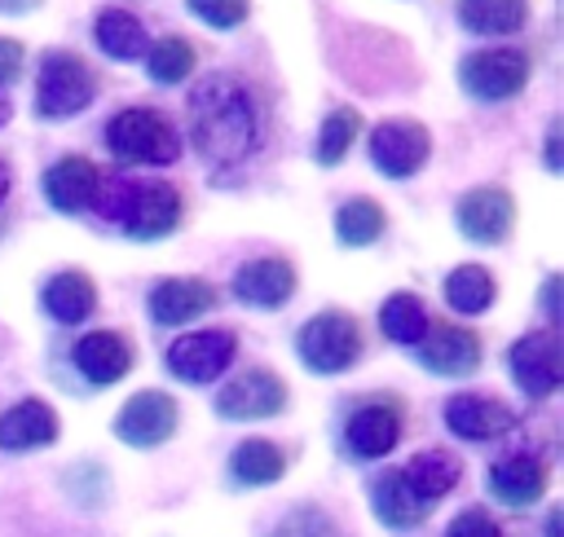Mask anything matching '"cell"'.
Returning <instances> with one entry per match:
<instances>
[{"label":"cell","instance_id":"cell-9","mask_svg":"<svg viewBox=\"0 0 564 537\" xmlns=\"http://www.w3.org/2000/svg\"><path fill=\"white\" fill-rule=\"evenodd\" d=\"M119 224L137 242L167 238L181 224V194L167 180H141V185L132 180V198H128V211H123Z\"/></svg>","mask_w":564,"mask_h":537},{"label":"cell","instance_id":"cell-41","mask_svg":"<svg viewBox=\"0 0 564 537\" xmlns=\"http://www.w3.org/2000/svg\"><path fill=\"white\" fill-rule=\"evenodd\" d=\"M9 114H13V101H9V97H4V88H0V128L9 123Z\"/></svg>","mask_w":564,"mask_h":537},{"label":"cell","instance_id":"cell-4","mask_svg":"<svg viewBox=\"0 0 564 537\" xmlns=\"http://www.w3.org/2000/svg\"><path fill=\"white\" fill-rule=\"evenodd\" d=\"M295 348H300V361L308 370L339 374V370H348L361 357V330H357V321L348 313H335L330 308V313H317V317L304 321Z\"/></svg>","mask_w":564,"mask_h":537},{"label":"cell","instance_id":"cell-33","mask_svg":"<svg viewBox=\"0 0 564 537\" xmlns=\"http://www.w3.org/2000/svg\"><path fill=\"white\" fill-rule=\"evenodd\" d=\"M185 4H189L194 18H203L216 31H234L251 9V0H185Z\"/></svg>","mask_w":564,"mask_h":537},{"label":"cell","instance_id":"cell-8","mask_svg":"<svg viewBox=\"0 0 564 537\" xmlns=\"http://www.w3.org/2000/svg\"><path fill=\"white\" fill-rule=\"evenodd\" d=\"M511 379L529 396H551L564 379V357H560V335L555 330H533L511 343Z\"/></svg>","mask_w":564,"mask_h":537},{"label":"cell","instance_id":"cell-18","mask_svg":"<svg viewBox=\"0 0 564 537\" xmlns=\"http://www.w3.org/2000/svg\"><path fill=\"white\" fill-rule=\"evenodd\" d=\"M216 304V291L203 282V277H167L150 291V317L159 326H181V321H194L203 317L207 308Z\"/></svg>","mask_w":564,"mask_h":537},{"label":"cell","instance_id":"cell-20","mask_svg":"<svg viewBox=\"0 0 564 537\" xmlns=\"http://www.w3.org/2000/svg\"><path fill=\"white\" fill-rule=\"evenodd\" d=\"M397 440H401V414H397V405H361L344 423V445L357 458H383V453H392Z\"/></svg>","mask_w":564,"mask_h":537},{"label":"cell","instance_id":"cell-34","mask_svg":"<svg viewBox=\"0 0 564 537\" xmlns=\"http://www.w3.org/2000/svg\"><path fill=\"white\" fill-rule=\"evenodd\" d=\"M269 537H335V524H330L322 511L304 506V511H291Z\"/></svg>","mask_w":564,"mask_h":537},{"label":"cell","instance_id":"cell-3","mask_svg":"<svg viewBox=\"0 0 564 537\" xmlns=\"http://www.w3.org/2000/svg\"><path fill=\"white\" fill-rule=\"evenodd\" d=\"M93 97H97V79H93V70H88L84 57L62 53V48L44 53L40 75H35V114L40 119L79 114Z\"/></svg>","mask_w":564,"mask_h":537},{"label":"cell","instance_id":"cell-32","mask_svg":"<svg viewBox=\"0 0 564 537\" xmlns=\"http://www.w3.org/2000/svg\"><path fill=\"white\" fill-rule=\"evenodd\" d=\"M357 128H361V114L352 110V106H335L330 114H326V123L317 128V163L322 167H335L344 154H348V145L357 141Z\"/></svg>","mask_w":564,"mask_h":537},{"label":"cell","instance_id":"cell-36","mask_svg":"<svg viewBox=\"0 0 564 537\" xmlns=\"http://www.w3.org/2000/svg\"><path fill=\"white\" fill-rule=\"evenodd\" d=\"M22 66H26V48H22L18 40L0 35V88H4V84H13V79L22 75Z\"/></svg>","mask_w":564,"mask_h":537},{"label":"cell","instance_id":"cell-26","mask_svg":"<svg viewBox=\"0 0 564 537\" xmlns=\"http://www.w3.org/2000/svg\"><path fill=\"white\" fill-rule=\"evenodd\" d=\"M529 18V0H458V22L476 35H511Z\"/></svg>","mask_w":564,"mask_h":537},{"label":"cell","instance_id":"cell-30","mask_svg":"<svg viewBox=\"0 0 564 537\" xmlns=\"http://www.w3.org/2000/svg\"><path fill=\"white\" fill-rule=\"evenodd\" d=\"M194 62H198V53H194V44L185 35H163L159 44L145 48V70H150L154 84H181V79H189Z\"/></svg>","mask_w":564,"mask_h":537},{"label":"cell","instance_id":"cell-2","mask_svg":"<svg viewBox=\"0 0 564 537\" xmlns=\"http://www.w3.org/2000/svg\"><path fill=\"white\" fill-rule=\"evenodd\" d=\"M106 145L115 158L123 163H176L181 154V136L172 128V119L154 106H128L106 123Z\"/></svg>","mask_w":564,"mask_h":537},{"label":"cell","instance_id":"cell-5","mask_svg":"<svg viewBox=\"0 0 564 537\" xmlns=\"http://www.w3.org/2000/svg\"><path fill=\"white\" fill-rule=\"evenodd\" d=\"M524 79H529V53L520 48H480L458 66V84L476 101H507L524 88Z\"/></svg>","mask_w":564,"mask_h":537},{"label":"cell","instance_id":"cell-1","mask_svg":"<svg viewBox=\"0 0 564 537\" xmlns=\"http://www.w3.org/2000/svg\"><path fill=\"white\" fill-rule=\"evenodd\" d=\"M260 132L264 119L256 92L238 75L212 70L189 88V141L212 167H229L256 154Z\"/></svg>","mask_w":564,"mask_h":537},{"label":"cell","instance_id":"cell-23","mask_svg":"<svg viewBox=\"0 0 564 537\" xmlns=\"http://www.w3.org/2000/svg\"><path fill=\"white\" fill-rule=\"evenodd\" d=\"M93 40L115 62H141L145 48H150V35H145L141 18H132L128 9H101L97 22H93Z\"/></svg>","mask_w":564,"mask_h":537},{"label":"cell","instance_id":"cell-15","mask_svg":"<svg viewBox=\"0 0 564 537\" xmlns=\"http://www.w3.org/2000/svg\"><path fill=\"white\" fill-rule=\"evenodd\" d=\"M511 409L494 396H476V392H463V396H449L445 401V427L463 440H494L511 427Z\"/></svg>","mask_w":564,"mask_h":537},{"label":"cell","instance_id":"cell-25","mask_svg":"<svg viewBox=\"0 0 564 537\" xmlns=\"http://www.w3.org/2000/svg\"><path fill=\"white\" fill-rule=\"evenodd\" d=\"M370 506H375L379 524H388V528H414V524H423V515L432 511V506H423V502L410 493V484L401 480V471L375 475V484H370Z\"/></svg>","mask_w":564,"mask_h":537},{"label":"cell","instance_id":"cell-29","mask_svg":"<svg viewBox=\"0 0 564 537\" xmlns=\"http://www.w3.org/2000/svg\"><path fill=\"white\" fill-rule=\"evenodd\" d=\"M445 304H449L454 313H467V317L485 313V308L494 304V277H489L480 264H458V268L445 277Z\"/></svg>","mask_w":564,"mask_h":537},{"label":"cell","instance_id":"cell-21","mask_svg":"<svg viewBox=\"0 0 564 537\" xmlns=\"http://www.w3.org/2000/svg\"><path fill=\"white\" fill-rule=\"evenodd\" d=\"M53 440H57V414L44 401H18L13 409L0 414V449L26 453V449H44Z\"/></svg>","mask_w":564,"mask_h":537},{"label":"cell","instance_id":"cell-31","mask_svg":"<svg viewBox=\"0 0 564 537\" xmlns=\"http://www.w3.org/2000/svg\"><path fill=\"white\" fill-rule=\"evenodd\" d=\"M383 233V207L370 198H352L335 211V238L344 246H370Z\"/></svg>","mask_w":564,"mask_h":537},{"label":"cell","instance_id":"cell-39","mask_svg":"<svg viewBox=\"0 0 564 537\" xmlns=\"http://www.w3.org/2000/svg\"><path fill=\"white\" fill-rule=\"evenodd\" d=\"M40 0H0V13H26V9H35Z\"/></svg>","mask_w":564,"mask_h":537},{"label":"cell","instance_id":"cell-6","mask_svg":"<svg viewBox=\"0 0 564 537\" xmlns=\"http://www.w3.org/2000/svg\"><path fill=\"white\" fill-rule=\"evenodd\" d=\"M427 154H432V136H427V128L419 119H405V114L401 119H383L370 132V158L392 180L414 176L427 163Z\"/></svg>","mask_w":564,"mask_h":537},{"label":"cell","instance_id":"cell-37","mask_svg":"<svg viewBox=\"0 0 564 537\" xmlns=\"http://www.w3.org/2000/svg\"><path fill=\"white\" fill-rule=\"evenodd\" d=\"M555 295H560V277L551 273V277H546V286H542V308H546V317H551V321L560 317V304H555Z\"/></svg>","mask_w":564,"mask_h":537},{"label":"cell","instance_id":"cell-17","mask_svg":"<svg viewBox=\"0 0 564 537\" xmlns=\"http://www.w3.org/2000/svg\"><path fill=\"white\" fill-rule=\"evenodd\" d=\"M97 185H101V176H97V167L84 154H66V158H57L44 172V198L57 211H84V207H93Z\"/></svg>","mask_w":564,"mask_h":537},{"label":"cell","instance_id":"cell-40","mask_svg":"<svg viewBox=\"0 0 564 537\" xmlns=\"http://www.w3.org/2000/svg\"><path fill=\"white\" fill-rule=\"evenodd\" d=\"M9 180H13V176H9V163H4V158H0V202H4V198H9Z\"/></svg>","mask_w":564,"mask_h":537},{"label":"cell","instance_id":"cell-27","mask_svg":"<svg viewBox=\"0 0 564 537\" xmlns=\"http://www.w3.org/2000/svg\"><path fill=\"white\" fill-rule=\"evenodd\" d=\"M427 308H423V299L419 295H410V291H397V295H388L383 299V308H379V330L392 339V343H419L423 335H427Z\"/></svg>","mask_w":564,"mask_h":537},{"label":"cell","instance_id":"cell-19","mask_svg":"<svg viewBox=\"0 0 564 537\" xmlns=\"http://www.w3.org/2000/svg\"><path fill=\"white\" fill-rule=\"evenodd\" d=\"M489 493L502 506H529L546 493V462L533 453H511L489 467Z\"/></svg>","mask_w":564,"mask_h":537},{"label":"cell","instance_id":"cell-28","mask_svg":"<svg viewBox=\"0 0 564 537\" xmlns=\"http://www.w3.org/2000/svg\"><path fill=\"white\" fill-rule=\"evenodd\" d=\"M229 471H234L238 484H273V480H282L286 458L273 440H242L229 453Z\"/></svg>","mask_w":564,"mask_h":537},{"label":"cell","instance_id":"cell-24","mask_svg":"<svg viewBox=\"0 0 564 537\" xmlns=\"http://www.w3.org/2000/svg\"><path fill=\"white\" fill-rule=\"evenodd\" d=\"M44 313L53 317V321H84L93 308H97V286H93V277L88 273H79V268H66V273H57V277H48L44 282Z\"/></svg>","mask_w":564,"mask_h":537},{"label":"cell","instance_id":"cell-7","mask_svg":"<svg viewBox=\"0 0 564 537\" xmlns=\"http://www.w3.org/2000/svg\"><path fill=\"white\" fill-rule=\"evenodd\" d=\"M234 352H238L234 330H194L167 348V370L181 383H212L216 374L229 370Z\"/></svg>","mask_w":564,"mask_h":537},{"label":"cell","instance_id":"cell-35","mask_svg":"<svg viewBox=\"0 0 564 537\" xmlns=\"http://www.w3.org/2000/svg\"><path fill=\"white\" fill-rule=\"evenodd\" d=\"M445 537H498V524L485 515V511H463Z\"/></svg>","mask_w":564,"mask_h":537},{"label":"cell","instance_id":"cell-22","mask_svg":"<svg viewBox=\"0 0 564 537\" xmlns=\"http://www.w3.org/2000/svg\"><path fill=\"white\" fill-rule=\"evenodd\" d=\"M458 475H463V467H458V458L445 453V449H423V453H414V458L401 467V480L410 484V493H414L423 506H436V502L458 484Z\"/></svg>","mask_w":564,"mask_h":537},{"label":"cell","instance_id":"cell-10","mask_svg":"<svg viewBox=\"0 0 564 537\" xmlns=\"http://www.w3.org/2000/svg\"><path fill=\"white\" fill-rule=\"evenodd\" d=\"M454 220H458L463 238L494 246V242H502V238L511 233V224H516V202H511V194H507L502 185H476V189H467V194L458 198Z\"/></svg>","mask_w":564,"mask_h":537},{"label":"cell","instance_id":"cell-38","mask_svg":"<svg viewBox=\"0 0 564 537\" xmlns=\"http://www.w3.org/2000/svg\"><path fill=\"white\" fill-rule=\"evenodd\" d=\"M546 167L560 172V123H551V132H546Z\"/></svg>","mask_w":564,"mask_h":537},{"label":"cell","instance_id":"cell-14","mask_svg":"<svg viewBox=\"0 0 564 537\" xmlns=\"http://www.w3.org/2000/svg\"><path fill=\"white\" fill-rule=\"evenodd\" d=\"M295 291V268L278 255H264V260H251L234 273V295L251 308H282Z\"/></svg>","mask_w":564,"mask_h":537},{"label":"cell","instance_id":"cell-16","mask_svg":"<svg viewBox=\"0 0 564 537\" xmlns=\"http://www.w3.org/2000/svg\"><path fill=\"white\" fill-rule=\"evenodd\" d=\"M75 370H79L88 383H97V387L119 383V379L132 370V348H128V339L115 335V330H93V335H84V339L75 343Z\"/></svg>","mask_w":564,"mask_h":537},{"label":"cell","instance_id":"cell-12","mask_svg":"<svg viewBox=\"0 0 564 537\" xmlns=\"http://www.w3.org/2000/svg\"><path fill=\"white\" fill-rule=\"evenodd\" d=\"M286 405V383L273 370H247L234 383L216 392V414L247 423V418H273Z\"/></svg>","mask_w":564,"mask_h":537},{"label":"cell","instance_id":"cell-11","mask_svg":"<svg viewBox=\"0 0 564 537\" xmlns=\"http://www.w3.org/2000/svg\"><path fill=\"white\" fill-rule=\"evenodd\" d=\"M176 401L167 392H137L119 414H115V436L132 449H154L176 431Z\"/></svg>","mask_w":564,"mask_h":537},{"label":"cell","instance_id":"cell-13","mask_svg":"<svg viewBox=\"0 0 564 537\" xmlns=\"http://www.w3.org/2000/svg\"><path fill=\"white\" fill-rule=\"evenodd\" d=\"M419 365L445 379L471 374L480 365V339L463 326H427V335L419 339Z\"/></svg>","mask_w":564,"mask_h":537}]
</instances>
